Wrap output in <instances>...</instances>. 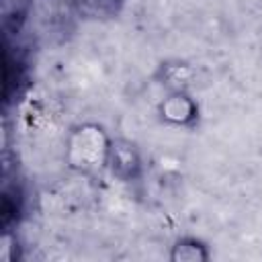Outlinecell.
I'll return each mask as SVG.
<instances>
[{
	"label": "cell",
	"mask_w": 262,
	"mask_h": 262,
	"mask_svg": "<svg viewBox=\"0 0 262 262\" xmlns=\"http://www.w3.org/2000/svg\"><path fill=\"white\" fill-rule=\"evenodd\" d=\"M203 246H174V260H203L207 258V252H201Z\"/></svg>",
	"instance_id": "cell-2"
},
{
	"label": "cell",
	"mask_w": 262,
	"mask_h": 262,
	"mask_svg": "<svg viewBox=\"0 0 262 262\" xmlns=\"http://www.w3.org/2000/svg\"><path fill=\"white\" fill-rule=\"evenodd\" d=\"M106 156V141L100 127H80L70 145V162L80 170H92L102 164Z\"/></svg>",
	"instance_id": "cell-1"
}]
</instances>
